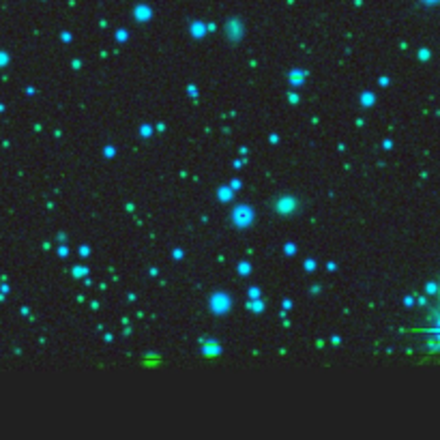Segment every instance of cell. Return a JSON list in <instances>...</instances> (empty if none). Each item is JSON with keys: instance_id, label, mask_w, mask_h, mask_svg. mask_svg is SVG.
Returning a JSON list of instances; mask_svg holds the SVG:
<instances>
[{"instance_id": "cell-1", "label": "cell", "mask_w": 440, "mask_h": 440, "mask_svg": "<svg viewBox=\"0 0 440 440\" xmlns=\"http://www.w3.org/2000/svg\"><path fill=\"white\" fill-rule=\"evenodd\" d=\"M438 298H440V290H438Z\"/></svg>"}]
</instances>
